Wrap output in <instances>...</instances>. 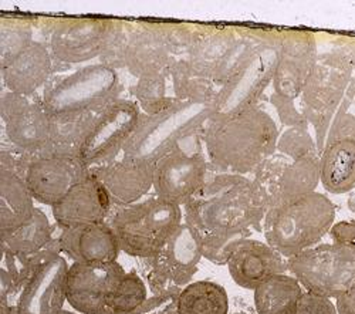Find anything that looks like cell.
<instances>
[{"label":"cell","instance_id":"19","mask_svg":"<svg viewBox=\"0 0 355 314\" xmlns=\"http://www.w3.org/2000/svg\"><path fill=\"white\" fill-rule=\"evenodd\" d=\"M92 175L107 191L112 209L139 202L154 188V164L123 158L92 168Z\"/></svg>","mask_w":355,"mask_h":314},{"label":"cell","instance_id":"15","mask_svg":"<svg viewBox=\"0 0 355 314\" xmlns=\"http://www.w3.org/2000/svg\"><path fill=\"white\" fill-rule=\"evenodd\" d=\"M2 138L28 154H40L50 142V116L39 97L3 91L0 97Z\"/></svg>","mask_w":355,"mask_h":314},{"label":"cell","instance_id":"47","mask_svg":"<svg viewBox=\"0 0 355 314\" xmlns=\"http://www.w3.org/2000/svg\"><path fill=\"white\" fill-rule=\"evenodd\" d=\"M58 314H77V313H71V311H66V310H63V311H60Z\"/></svg>","mask_w":355,"mask_h":314},{"label":"cell","instance_id":"34","mask_svg":"<svg viewBox=\"0 0 355 314\" xmlns=\"http://www.w3.org/2000/svg\"><path fill=\"white\" fill-rule=\"evenodd\" d=\"M146 284L134 272L125 273L108 299V308L118 314H135L146 302Z\"/></svg>","mask_w":355,"mask_h":314},{"label":"cell","instance_id":"25","mask_svg":"<svg viewBox=\"0 0 355 314\" xmlns=\"http://www.w3.org/2000/svg\"><path fill=\"white\" fill-rule=\"evenodd\" d=\"M53 226L46 213L36 208L32 219L17 229L0 235V250L5 259L23 263L53 242Z\"/></svg>","mask_w":355,"mask_h":314},{"label":"cell","instance_id":"1","mask_svg":"<svg viewBox=\"0 0 355 314\" xmlns=\"http://www.w3.org/2000/svg\"><path fill=\"white\" fill-rule=\"evenodd\" d=\"M184 209L185 223L196 238H230L250 236L252 229H261L270 205L253 180L211 174Z\"/></svg>","mask_w":355,"mask_h":314},{"label":"cell","instance_id":"41","mask_svg":"<svg viewBox=\"0 0 355 314\" xmlns=\"http://www.w3.org/2000/svg\"><path fill=\"white\" fill-rule=\"evenodd\" d=\"M297 100L280 96L277 93H273L272 97H270V103H272V105L275 107V110L277 112L280 123L286 128L309 124L302 108H300V104L297 105V103H295Z\"/></svg>","mask_w":355,"mask_h":314},{"label":"cell","instance_id":"20","mask_svg":"<svg viewBox=\"0 0 355 314\" xmlns=\"http://www.w3.org/2000/svg\"><path fill=\"white\" fill-rule=\"evenodd\" d=\"M128 44L125 69L134 77L169 76V70L178 60L158 33L154 21H127Z\"/></svg>","mask_w":355,"mask_h":314},{"label":"cell","instance_id":"29","mask_svg":"<svg viewBox=\"0 0 355 314\" xmlns=\"http://www.w3.org/2000/svg\"><path fill=\"white\" fill-rule=\"evenodd\" d=\"M50 142L46 151L54 154L78 155L83 141L90 130L97 112L83 111L70 114H49Z\"/></svg>","mask_w":355,"mask_h":314},{"label":"cell","instance_id":"6","mask_svg":"<svg viewBox=\"0 0 355 314\" xmlns=\"http://www.w3.org/2000/svg\"><path fill=\"white\" fill-rule=\"evenodd\" d=\"M212 116V105L180 101L178 98L154 116L142 114L134 135L123 151V157L154 164L188 137L202 132Z\"/></svg>","mask_w":355,"mask_h":314},{"label":"cell","instance_id":"46","mask_svg":"<svg viewBox=\"0 0 355 314\" xmlns=\"http://www.w3.org/2000/svg\"><path fill=\"white\" fill-rule=\"evenodd\" d=\"M100 314H118V313H114V311H111V310H105L104 313H100Z\"/></svg>","mask_w":355,"mask_h":314},{"label":"cell","instance_id":"23","mask_svg":"<svg viewBox=\"0 0 355 314\" xmlns=\"http://www.w3.org/2000/svg\"><path fill=\"white\" fill-rule=\"evenodd\" d=\"M0 76L8 91L35 97L54 76L53 55L47 46L35 39L8 64L0 67Z\"/></svg>","mask_w":355,"mask_h":314},{"label":"cell","instance_id":"7","mask_svg":"<svg viewBox=\"0 0 355 314\" xmlns=\"http://www.w3.org/2000/svg\"><path fill=\"white\" fill-rule=\"evenodd\" d=\"M118 73L101 63L88 64L70 74H54L43 90L42 104L49 114L101 112L120 100Z\"/></svg>","mask_w":355,"mask_h":314},{"label":"cell","instance_id":"10","mask_svg":"<svg viewBox=\"0 0 355 314\" xmlns=\"http://www.w3.org/2000/svg\"><path fill=\"white\" fill-rule=\"evenodd\" d=\"M287 269L306 292L337 299L355 286V243L317 245L287 259Z\"/></svg>","mask_w":355,"mask_h":314},{"label":"cell","instance_id":"11","mask_svg":"<svg viewBox=\"0 0 355 314\" xmlns=\"http://www.w3.org/2000/svg\"><path fill=\"white\" fill-rule=\"evenodd\" d=\"M203 147V131L196 132L154 162V192L165 202L185 207L211 175Z\"/></svg>","mask_w":355,"mask_h":314},{"label":"cell","instance_id":"24","mask_svg":"<svg viewBox=\"0 0 355 314\" xmlns=\"http://www.w3.org/2000/svg\"><path fill=\"white\" fill-rule=\"evenodd\" d=\"M57 239L62 254H66L73 263H114L121 252L107 222L63 229Z\"/></svg>","mask_w":355,"mask_h":314},{"label":"cell","instance_id":"21","mask_svg":"<svg viewBox=\"0 0 355 314\" xmlns=\"http://www.w3.org/2000/svg\"><path fill=\"white\" fill-rule=\"evenodd\" d=\"M53 218L60 229L104 223L112 212L111 199L104 186L90 174L77 184L53 208Z\"/></svg>","mask_w":355,"mask_h":314},{"label":"cell","instance_id":"14","mask_svg":"<svg viewBox=\"0 0 355 314\" xmlns=\"http://www.w3.org/2000/svg\"><path fill=\"white\" fill-rule=\"evenodd\" d=\"M202 258L193 231L182 223L154 258L144 259L148 288L154 296L181 293L198 272Z\"/></svg>","mask_w":355,"mask_h":314},{"label":"cell","instance_id":"18","mask_svg":"<svg viewBox=\"0 0 355 314\" xmlns=\"http://www.w3.org/2000/svg\"><path fill=\"white\" fill-rule=\"evenodd\" d=\"M315 36L306 30H283L280 57L273 80L275 93L297 100L317 64Z\"/></svg>","mask_w":355,"mask_h":314},{"label":"cell","instance_id":"13","mask_svg":"<svg viewBox=\"0 0 355 314\" xmlns=\"http://www.w3.org/2000/svg\"><path fill=\"white\" fill-rule=\"evenodd\" d=\"M142 111L135 101L120 98L97 114L80 147V158L92 168L108 164L124 151Z\"/></svg>","mask_w":355,"mask_h":314},{"label":"cell","instance_id":"27","mask_svg":"<svg viewBox=\"0 0 355 314\" xmlns=\"http://www.w3.org/2000/svg\"><path fill=\"white\" fill-rule=\"evenodd\" d=\"M324 189L341 195L355 189V139L337 141L320 155Z\"/></svg>","mask_w":355,"mask_h":314},{"label":"cell","instance_id":"32","mask_svg":"<svg viewBox=\"0 0 355 314\" xmlns=\"http://www.w3.org/2000/svg\"><path fill=\"white\" fill-rule=\"evenodd\" d=\"M226 290L214 281H195L178 297V314H227Z\"/></svg>","mask_w":355,"mask_h":314},{"label":"cell","instance_id":"30","mask_svg":"<svg viewBox=\"0 0 355 314\" xmlns=\"http://www.w3.org/2000/svg\"><path fill=\"white\" fill-rule=\"evenodd\" d=\"M318 182H321L320 157L291 161L282 175L275 207L290 204L303 196L314 193Z\"/></svg>","mask_w":355,"mask_h":314},{"label":"cell","instance_id":"22","mask_svg":"<svg viewBox=\"0 0 355 314\" xmlns=\"http://www.w3.org/2000/svg\"><path fill=\"white\" fill-rule=\"evenodd\" d=\"M232 279L241 288L256 290L263 281L275 274H283L287 269V259L268 243L245 239L234 246L227 262Z\"/></svg>","mask_w":355,"mask_h":314},{"label":"cell","instance_id":"44","mask_svg":"<svg viewBox=\"0 0 355 314\" xmlns=\"http://www.w3.org/2000/svg\"><path fill=\"white\" fill-rule=\"evenodd\" d=\"M338 314H355V286L336 299Z\"/></svg>","mask_w":355,"mask_h":314},{"label":"cell","instance_id":"8","mask_svg":"<svg viewBox=\"0 0 355 314\" xmlns=\"http://www.w3.org/2000/svg\"><path fill=\"white\" fill-rule=\"evenodd\" d=\"M352 74L354 67L344 53L318 54L317 64L299 97L304 117L314 128L320 155L325 148L336 112L348 93Z\"/></svg>","mask_w":355,"mask_h":314},{"label":"cell","instance_id":"40","mask_svg":"<svg viewBox=\"0 0 355 314\" xmlns=\"http://www.w3.org/2000/svg\"><path fill=\"white\" fill-rule=\"evenodd\" d=\"M354 101L352 96L347 93L344 101L341 103L340 108L337 110L336 116L333 119L327 142H325V147L333 144V142L337 141H344V139H355V116L348 112V107Z\"/></svg>","mask_w":355,"mask_h":314},{"label":"cell","instance_id":"45","mask_svg":"<svg viewBox=\"0 0 355 314\" xmlns=\"http://www.w3.org/2000/svg\"><path fill=\"white\" fill-rule=\"evenodd\" d=\"M348 93L352 96V98L355 100V78H352V81H351V85H349V89H348Z\"/></svg>","mask_w":355,"mask_h":314},{"label":"cell","instance_id":"16","mask_svg":"<svg viewBox=\"0 0 355 314\" xmlns=\"http://www.w3.org/2000/svg\"><path fill=\"white\" fill-rule=\"evenodd\" d=\"M90 174V166L80 155L40 152L32 157L24 182L33 199L53 208Z\"/></svg>","mask_w":355,"mask_h":314},{"label":"cell","instance_id":"42","mask_svg":"<svg viewBox=\"0 0 355 314\" xmlns=\"http://www.w3.org/2000/svg\"><path fill=\"white\" fill-rule=\"evenodd\" d=\"M297 314H338V311L329 297L304 292L299 303Z\"/></svg>","mask_w":355,"mask_h":314},{"label":"cell","instance_id":"28","mask_svg":"<svg viewBox=\"0 0 355 314\" xmlns=\"http://www.w3.org/2000/svg\"><path fill=\"white\" fill-rule=\"evenodd\" d=\"M303 286L294 276L275 274L254 290L257 314H297Z\"/></svg>","mask_w":355,"mask_h":314},{"label":"cell","instance_id":"33","mask_svg":"<svg viewBox=\"0 0 355 314\" xmlns=\"http://www.w3.org/2000/svg\"><path fill=\"white\" fill-rule=\"evenodd\" d=\"M35 40V19L6 16L0 19V67Z\"/></svg>","mask_w":355,"mask_h":314},{"label":"cell","instance_id":"31","mask_svg":"<svg viewBox=\"0 0 355 314\" xmlns=\"http://www.w3.org/2000/svg\"><path fill=\"white\" fill-rule=\"evenodd\" d=\"M173 97L180 101L209 104L214 107L219 93L218 85L196 71L187 59H178L169 70Z\"/></svg>","mask_w":355,"mask_h":314},{"label":"cell","instance_id":"43","mask_svg":"<svg viewBox=\"0 0 355 314\" xmlns=\"http://www.w3.org/2000/svg\"><path fill=\"white\" fill-rule=\"evenodd\" d=\"M330 232L336 243H355V222H337Z\"/></svg>","mask_w":355,"mask_h":314},{"label":"cell","instance_id":"37","mask_svg":"<svg viewBox=\"0 0 355 314\" xmlns=\"http://www.w3.org/2000/svg\"><path fill=\"white\" fill-rule=\"evenodd\" d=\"M291 162L290 158L276 152L270 158L266 159L253 174V181L254 184L261 189L264 193L266 199L269 201L270 209L276 205L277 202V196H279V186H280V180L284 173V169L287 165Z\"/></svg>","mask_w":355,"mask_h":314},{"label":"cell","instance_id":"9","mask_svg":"<svg viewBox=\"0 0 355 314\" xmlns=\"http://www.w3.org/2000/svg\"><path fill=\"white\" fill-rule=\"evenodd\" d=\"M283 30L269 28L248 62L219 89L212 119H223L257 108L266 89L273 84L280 57Z\"/></svg>","mask_w":355,"mask_h":314},{"label":"cell","instance_id":"26","mask_svg":"<svg viewBox=\"0 0 355 314\" xmlns=\"http://www.w3.org/2000/svg\"><path fill=\"white\" fill-rule=\"evenodd\" d=\"M24 180L0 169V235L9 234L32 219L36 208Z\"/></svg>","mask_w":355,"mask_h":314},{"label":"cell","instance_id":"3","mask_svg":"<svg viewBox=\"0 0 355 314\" xmlns=\"http://www.w3.org/2000/svg\"><path fill=\"white\" fill-rule=\"evenodd\" d=\"M70 266L54 239L23 263L0 269V314H58L67 302Z\"/></svg>","mask_w":355,"mask_h":314},{"label":"cell","instance_id":"38","mask_svg":"<svg viewBox=\"0 0 355 314\" xmlns=\"http://www.w3.org/2000/svg\"><path fill=\"white\" fill-rule=\"evenodd\" d=\"M154 26L176 59L178 57L180 59H187V55L196 39L199 24L154 21Z\"/></svg>","mask_w":355,"mask_h":314},{"label":"cell","instance_id":"35","mask_svg":"<svg viewBox=\"0 0 355 314\" xmlns=\"http://www.w3.org/2000/svg\"><path fill=\"white\" fill-rule=\"evenodd\" d=\"M132 94L145 116H154L176 101L175 97L166 96V76L139 78Z\"/></svg>","mask_w":355,"mask_h":314},{"label":"cell","instance_id":"12","mask_svg":"<svg viewBox=\"0 0 355 314\" xmlns=\"http://www.w3.org/2000/svg\"><path fill=\"white\" fill-rule=\"evenodd\" d=\"M42 43L50 50L55 63L73 66L100 59L114 19L60 17L40 19Z\"/></svg>","mask_w":355,"mask_h":314},{"label":"cell","instance_id":"5","mask_svg":"<svg viewBox=\"0 0 355 314\" xmlns=\"http://www.w3.org/2000/svg\"><path fill=\"white\" fill-rule=\"evenodd\" d=\"M107 223L121 252L132 258L150 259L180 229L182 209L154 195L137 204L115 208Z\"/></svg>","mask_w":355,"mask_h":314},{"label":"cell","instance_id":"4","mask_svg":"<svg viewBox=\"0 0 355 314\" xmlns=\"http://www.w3.org/2000/svg\"><path fill=\"white\" fill-rule=\"evenodd\" d=\"M336 212V205L318 192L275 207L263 220L261 231L266 243L284 259H291L317 246L331 231Z\"/></svg>","mask_w":355,"mask_h":314},{"label":"cell","instance_id":"36","mask_svg":"<svg viewBox=\"0 0 355 314\" xmlns=\"http://www.w3.org/2000/svg\"><path fill=\"white\" fill-rule=\"evenodd\" d=\"M277 152L291 161L320 157L315 138L310 134L309 124L286 128L279 137Z\"/></svg>","mask_w":355,"mask_h":314},{"label":"cell","instance_id":"2","mask_svg":"<svg viewBox=\"0 0 355 314\" xmlns=\"http://www.w3.org/2000/svg\"><path fill=\"white\" fill-rule=\"evenodd\" d=\"M279 137L276 123L260 108L211 119L203 130L211 174L253 175L266 159L277 152Z\"/></svg>","mask_w":355,"mask_h":314},{"label":"cell","instance_id":"48","mask_svg":"<svg viewBox=\"0 0 355 314\" xmlns=\"http://www.w3.org/2000/svg\"><path fill=\"white\" fill-rule=\"evenodd\" d=\"M234 314H249V313L248 311H236Z\"/></svg>","mask_w":355,"mask_h":314},{"label":"cell","instance_id":"39","mask_svg":"<svg viewBox=\"0 0 355 314\" xmlns=\"http://www.w3.org/2000/svg\"><path fill=\"white\" fill-rule=\"evenodd\" d=\"M128 44V27L127 21L114 19L111 33L108 36L107 44L103 54L100 55V63L112 69H125V53Z\"/></svg>","mask_w":355,"mask_h":314},{"label":"cell","instance_id":"17","mask_svg":"<svg viewBox=\"0 0 355 314\" xmlns=\"http://www.w3.org/2000/svg\"><path fill=\"white\" fill-rule=\"evenodd\" d=\"M125 272L114 263H73L67 273V303L81 314H100Z\"/></svg>","mask_w":355,"mask_h":314}]
</instances>
